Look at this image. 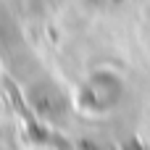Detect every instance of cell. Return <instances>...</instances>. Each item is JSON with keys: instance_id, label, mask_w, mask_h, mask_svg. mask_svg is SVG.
I'll use <instances>...</instances> for the list:
<instances>
[{"instance_id": "7a4b0ae2", "label": "cell", "mask_w": 150, "mask_h": 150, "mask_svg": "<svg viewBox=\"0 0 150 150\" xmlns=\"http://www.w3.org/2000/svg\"><path fill=\"white\" fill-rule=\"evenodd\" d=\"M87 3H92V5H95V3H103V0H87Z\"/></svg>"}, {"instance_id": "6da1fadb", "label": "cell", "mask_w": 150, "mask_h": 150, "mask_svg": "<svg viewBox=\"0 0 150 150\" xmlns=\"http://www.w3.org/2000/svg\"><path fill=\"white\" fill-rule=\"evenodd\" d=\"M121 95H124L121 79L111 71H98L79 87V105L98 113V111L113 108L121 100Z\"/></svg>"}]
</instances>
